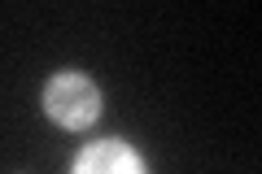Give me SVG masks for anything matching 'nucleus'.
Returning a JSON list of instances; mask_svg holds the SVG:
<instances>
[{
	"instance_id": "obj_2",
	"label": "nucleus",
	"mask_w": 262,
	"mask_h": 174,
	"mask_svg": "<svg viewBox=\"0 0 262 174\" xmlns=\"http://www.w3.org/2000/svg\"><path fill=\"white\" fill-rule=\"evenodd\" d=\"M70 174H149V170H144V157L131 144H122V139H96V144H88L75 157Z\"/></svg>"
},
{
	"instance_id": "obj_1",
	"label": "nucleus",
	"mask_w": 262,
	"mask_h": 174,
	"mask_svg": "<svg viewBox=\"0 0 262 174\" xmlns=\"http://www.w3.org/2000/svg\"><path fill=\"white\" fill-rule=\"evenodd\" d=\"M44 113L66 131H83V127H92L96 113H101V92H96L92 79H83V74H75V70H61V74H53L48 87H44Z\"/></svg>"
}]
</instances>
